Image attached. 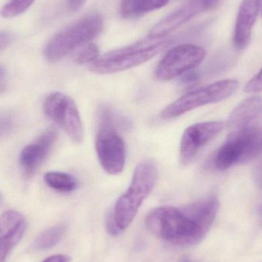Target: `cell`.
I'll use <instances>...</instances> for the list:
<instances>
[{
    "mask_svg": "<svg viewBox=\"0 0 262 262\" xmlns=\"http://www.w3.org/2000/svg\"><path fill=\"white\" fill-rule=\"evenodd\" d=\"M155 163L145 160L139 163L128 189L117 200L107 217V229L112 235H118L129 227L141 205L150 194L157 181Z\"/></svg>",
    "mask_w": 262,
    "mask_h": 262,
    "instance_id": "2",
    "label": "cell"
},
{
    "mask_svg": "<svg viewBox=\"0 0 262 262\" xmlns=\"http://www.w3.org/2000/svg\"><path fill=\"white\" fill-rule=\"evenodd\" d=\"M99 58V49L96 45L88 43L78 52L75 61L79 64H92Z\"/></svg>",
    "mask_w": 262,
    "mask_h": 262,
    "instance_id": "20",
    "label": "cell"
},
{
    "mask_svg": "<svg viewBox=\"0 0 262 262\" xmlns=\"http://www.w3.org/2000/svg\"><path fill=\"white\" fill-rule=\"evenodd\" d=\"M98 126L99 128H112L118 130V128H127L130 123L126 118L115 113L112 108L103 107L98 112Z\"/></svg>",
    "mask_w": 262,
    "mask_h": 262,
    "instance_id": "19",
    "label": "cell"
},
{
    "mask_svg": "<svg viewBox=\"0 0 262 262\" xmlns=\"http://www.w3.org/2000/svg\"><path fill=\"white\" fill-rule=\"evenodd\" d=\"M13 127L12 118L6 115H0V137L10 132Z\"/></svg>",
    "mask_w": 262,
    "mask_h": 262,
    "instance_id": "22",
    "label": "cell"
},
{
    "mask_svg": "<svg viewBox=\"0 0 262 262\" xmlns=\"http://www.w3.org/2000/svg\"><path fill=\"white\" fill-rule=\"evenodd\" d=\"M260 5L261 0H243L240 5L234 33V45L238 50L246 49L250 43Z\"/></svg>",
    "mask_w": 262,
    "mask_h": 262,
    "instance_id": "14",
    "label": "cell"
},
{
    "mask_svg": "<svg viewBox=\"0 0 262 262\" xmlns=\"http://www.w3.org/2000/svg\"><path fill=\"white\" fill-rule=\"evenodd\" d=\"M44 180L49 187L58 192H73L78 187L76 179L66 172H49L45 175Z\"/></svg>",
    "mask_w": 262,
    "mask_h": 262,
    "instance_id": "17",
    "label": "cell"
},
{
    "mask_svg": "<svg viewBox=\"0 0 262 262\" xmlns=\"http://www.w3.org/2000/svg\"><path fill=\"white\" fill-rule=\"evenodd\" d=\"M218 199L211 196L182 209L160 206L146 218L148 230L170 244L191 246L200 243L209 232L218 212Z\"/></svg>",
    "mask_w": 262,
    "mask_h": 262,
    "instance_id": "1",
    "label": "cell"
},
{
    "mask_svg": "<svg viewBox=\"0 0 262 262\" xmlns=\"http://www.w3.org/2000/svg\"><path fill=\"white\" fill-rule=\"evenodd\" d=\"M103 29V20L97 12H92L69 25L55 34L46 45V59L55 62L62 59L72 51L96 38Z\"/></svg>",
    "mask_w": 262,
    "mask_h": 262,
    "instance_id": "4",
    "label": "cell"
},
{
    "mask_svg": "<svg viewBox=\"0 0 262 262\" xmlns=\"http://www.w3.org/2000/svg\"><path fill=\"white\" fill-rule=\"evenodd\" d=\"M262 118V98L252 96L244 100L229 116L227 125L231 131L254 127Z\"/></svg>",
    "mask_w": 262,
    "mask_h": 262,
    "instance_id": "15",
    "label": "cell"
},
{
    "mask_svg": "<svg viewBox=\"0 0 262 262\" xmlns=\"http://www.w3.org/2000/svg\"><path fill=\"white\" fill-rule=\"evenodd\" d=\"M222 121L197 123L188 127L183 133L180 142V163L188 165L200 150L215 138L224 129Z\"/></svg>",
    "mask_w": 262,
    "mask_h": 262,
    "instance_id": "10",
    "label": "cell"
},
{
    "mask_svg": "<svg viewBox=\"0 0 262 262\" xmlns=\"http://www.w3.org/2000/svg\"><path fill=\"white\" fill-rule=\"evenodd\" d=\"M244 92L246 93H260L262 92V68L261 70L247 83Z\"/></svg>",
    "mask_w": 262,
    "mask_h": 262,
    "instance_id": "21",
    "label": "cell"
},
{
    "mask_svg": "<svg viewBox=\"0 0 262 262\" xmlns=\"http://www.w3.org/2000/svg\"><path fill=\"white\" fill-rule=\"evenodd\" d=\"M169 1V0H122L120 12L123 18H136L148 12L161 9Z\"/></svg>",
    "mask_w": 262,
    "mask_h": 262,
    "instance_id": "16",
    "label": "cell"
},
{
    "mask_svg": "<svg viewBox=\"0 0 262 262\" xmlns=\"http://www.w3.org/2000/svg\"><path fill=\"white\" fill-rule=\"evenodd\" d=\"M70 257L66 255H55L49 257L42 262H70Z\"/></svg>",
    "mask_w": 262,
    "mask_h": 262,
    "instance_id": "25",
    "label": "cell"
},
{
    "mask_svg": "<svg viewBox=\"0 0 262 262\" xmlns=\"http://www.w3.org/2000/svg\"><path fill=\"white\" fill-rule=\"evenodd\" d=\"M1 200H2L1 195H0V203H1Z\"/></svg>",
    "mask_w": 262,
    "mask_h": 262,
    "instance_id": "28",
    "label": "cell"
},
{
    "mask_svg": "<svg viewBox=\"0 0 262 262\" xmlns=\"http://www.w3.org/2000/svg\"><path fill=\"white\" fill-rule=\"evenodd\" d=\"M262 154V127L233 130L220 146L214 159L219 170L248 163Z\"/></svg>",
    "mask_w": 262,
    "mask_h": 262,
    "instance_id": "5",
    "label": "cell"
},
{
    "mask_svg": "<svg viewBox=\"0 0 262 262\" xmlns=\"http://www.w3.org/2000/svg\"><path fill=\"white\" fill-rule=\"evenodd\" d=\"M66 233V227L56 226L41 232L34 241L32 249L35 251H46L56 246Z\"/></svg>",
    "mask_w": 262,
    "mask_h": 262,
    "instance_id": "18",
    "label": "cell"
},
{
    "mask_svg": "<svg viewBox=\"0 0 262 262\" xmlns=\"http://www.w3.org/2000/svg\"><path fill=\"white\" fill-rule=\"evenodd\" d=\"M206 56V51L192 44H182L171 49L157 64L154 78L167 81L200 66Z\"/></svg>",
    "mask_w": 262,
    "mask_h": 262,
    "instance_id": "7",
    "label": "cell"
},
{
    "mask_svg": "<svg viewBox=\"0 0 262 262\" xmlns=\"http://www.w3.org/2000/svg\"><path fill=\"white\" fill-rule=\"evenodd\" d=\"M95 149L103 169L111 175H118L124 170L126 148L124 139L118 130L99 128L95 139Z\"/></svg>",
    "mask_w": 262,
    "mask_h": 262,
    "instance_id": "9",
    "label": "cell"
},
{
    "mask_svg": "<svg viewBox=\"0 0 262 262\" xmlns=\"http://www.w3.org/2000/svg\"><path fill=\"white\" fill-rule=\"evenodd\" d=\"M12 41V37L10 33L7 32L0 31V52L6 49Z\"/></svg>",
    "mask_w": 262,
    "mask_h": 262,
    "instance_id": "23",
    "label": "cell"
},
{
    "mask_svg": "<svg viewBox=\"0 0 262 262\" xmlns=\"http://www.w3.org/2000/svg\"><path fill=\"white\" fill-rule=\"evenodd\" d=\"M57 137L56 129L51 127L45 131L36 141L23 149L20 155V164L26 175L30 177L40 167L52 150Z\"/></svg>",
    "mask_w": 262,
    "mask_h": 262,
    "instance_id": "13",
    "label": "cell"
},
{
    "mask_svg": "<svg viewBox=\"0 0 262 262\" xmlns=\"http://www.w3.org/2000/svg\"><path fill=\"white\" fill-rule=\"evenodd\" d=\"M43 109L48 118L66 131L71 140L81 143L84 137L82 123L75 101L64 94L55 92L46 98Z\"/></svg>",
    "mask_w": 262,
    "mask_h": 262,
    "instance_id": "8",
    "label": "cell"
},
{
    "mask_svg": "<svg viewBox=\"0 0 262 262\" xmlns=\"http://www.w3.org/2000/svg\"><path fill=\"white\" fill-rule=\"evenodd\" d=\"M236 80L225 79L189 92L172 104L160 114L163 120L174 119L197 107L220 102L232 96L237 89Z\"/></svg>",
    "mask_w": 262,
    "mask_h": 262,
    "instance_id": "6",
    "label": "cell"
},
{
    "mask_svg": "<svg viewBox=\"0 0 262 262\" xmlns=\"http://www.w3.org/2000/svg\"><path fill=\"white\" fill-rule=\"evenodd\" d=\"M220 0H189L186 4L160 20L149 32L151 38L167 36L183 25L190 21L199 14L210 10L218 5Z\"/></svg>",
    "mask_w": 262,
    "mask_h": 262,
    "instance_id": "11",
    "label": "cell"
},
{
    "mask_svg": "<svg viewBox=\"0 0 262 262\" xmlns=\"http://www.w3.org/2000/svg\"><path fill=\"white\" fill-rule=\"evenodd\" d=\"M27 224L19 212L9 210L0 216V262L6 261L9 254L21 241Z\"/></svg>",
    "mask_w": 262,
    "mask_h": 262,
    "instance_id": "12",
    "label": "cell"
},
{
    "mask_svg": "<svg viewBox=\"0 0 262 262\" xmlns=\"http://www.w3.org/2000/svg\"><path fill=\"white\" fill-rule=\"evenodd\" d=\"M7 84V72L3 66H0V93L4 92Z\"/></svg>",
    "mask_w": 262,
    "mask_h": 262,
    "instance_id": "24",
    "label": "cell"
},
{
    "mask_svg": "<svg viewBox=\"0 0 262 262\" xmlns=\"http://www.w3.org/2000/svg\"><path fill=\"white\" fill-rule=\"evenodd\" d=\"M85 0H69V7L71 10L78 11L81 9Z\"/></svg>",
    "mask_w": 262,
    "mask_h": 262,
    "instance_id": "26",
    "label": "cell"
},
{
    "mask_svg": "<svg viewBox=\"0 0 262 262\" xmlns=\"http://www.w3.org/2000/svg\"><path fill=\"white\" fill-rule=\"evenodd\" d=\"M23 1L25 2V3H27V4L32 6V5L34 3H35V0H23Z\"/></svg>",
    "mask_w": 262,
    "mask_h": 262,
    "instance_id": "27",
    "label": "cell"
},
{
    "mask_svg": "<svg viewBox=\"0 0 262 262\" xmlns=\"http://www.w3.org/2000/svg\"><path fill=\"white\" fill-rule=\"evenodd\" d=\"M172 40L167 36L148 38L130 46L104 54L89 66L94 73L100 75L117 73L137 67L150 60L167 48Z\"/></svg>",
    "mask_w": 262,
    "mask_h": 262,
    "instance_id": "3",
    "label": "cell"
}]
</instances>
